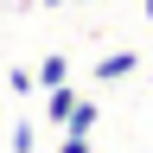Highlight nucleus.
<instances>
[{
    "label": "nucleus",
    "mask_w": 153,
    "mask_h": 153,
    "mask_svg": "<svg viewBox=\"0 0 153 153\" xmlns=\"http://www.w3.org/2000/svg\"><path fill=\"white\" fill-rule=\"evenodd\" d=\"M76 102H83V96H76L70 83H51V89H45V121H51V128H64Z\"/></svg>",
    "instance_id": "1"
},
{
    "label": "nucleus",
    "mask_w": 153,
    "mask_h": 153,
    "mask_svg": "<svg viewBox=\"0 0 153 153\" xmlns=\"http://www.w3.org/2000/svg\"><path fill=\"white\" fill-rule=\"evenodd\" d=\"M134 70H140V57H134V51H108L102 64H96V83H121V76H134Z\"/></svg>",
    "instance_id": "2"
},
{
    "label": "nucleus",
    "mask_w": 153,
    "mask_h": 153,
    "mask_svg": "<svg viewBox=\"0 0 153 153\" xmlns=\"http://www.w3.org/2000/svg\"><path fill=\"white\" fill-rule=\"evenodd\" d=\"M32 83H38V89H51V83H70V64H64V51H51V57H38V70H32Z\"/></svg>",
    "instance_id": "3"
},
{
    "label": "nucleus",
    "mask_w": 153,
    "mask_h": 153,
    "mask_svg": "<svg viewBox=\"0 0 153 153\" xmlns=\"http://www.w3.org/2000/svg\"><path fill=\"white\" fill-rule=\"evenodd\" d=\"M96 121H102V108H96V102H76L64 128H76V134H96Z\"/></svg>",
    "instance_id": "4"
},
{
    "label": "nucleus",
    "mask_w": 153,
    "mask_h": 153,
    "mask_svg": "<svg viewBox=\"0 0 153 153\" xmlns=\"http://www.w3.org/2000/svg\"><path fill=\"white\" fill-rule=\"evenodd\" d=\"M57 153H96V147H89V134H76V128H57Z\"/></svg>",
    "instance_id": "5"
},
{
    "label": "nucleus",
    "mask_w": 153,
    "mask_h": 153,
    "mask_svg": "<svg viewBox=\"0 0 153 153\" xmlns=\"http://www.w3.org/2000/svg\"><path fill=\"white\" fill-rule=\"evenodd\" d=\"M38 147V134H32V121H13V153H32Z\"/></svg>",
    "instance_id": "6"
},
{
    "label": "nucleus",
    "mask_w": 153,
    "mask_h": 153,
    "mask_svg": "<svg viewBox=\"0 0 153 153\" xmlns=\"http://www.w3.org/2000/svg\"><path fill=\"white\" fill-rule=\"evenodd\" d=\"M140 19H153V0H140Z\"/></svg>",
    "instance_id": "7"
},
{
    "label": "nucleus",
    "mask_w": 153,
    "mask_h": 153,
    "mask_svg": "<svg viewBox=\"0 0 153 153\" xmlns=\"http://www.w3.org/2000/svg\"><path fill=\"white\" fill-rule=\"evenodd\" d=\"M38 7H64V0H38Z\"/></svg>",
    "instance_id": "8"
},
{
    "label": "nucleus",
    "mask_w": 153,
    "mask_h": 153,
    "mask_svg": "<svg viewBox=\"0 0 153 153\" xmlns=\"http://www.w3.org/2000/svg\"><path fill=\"white\" fill-rule=\"evenodd\" d=\"M76 7H96V0H76Z\"/></svg>",
    "instance_id": "9"
}]
</instances>
